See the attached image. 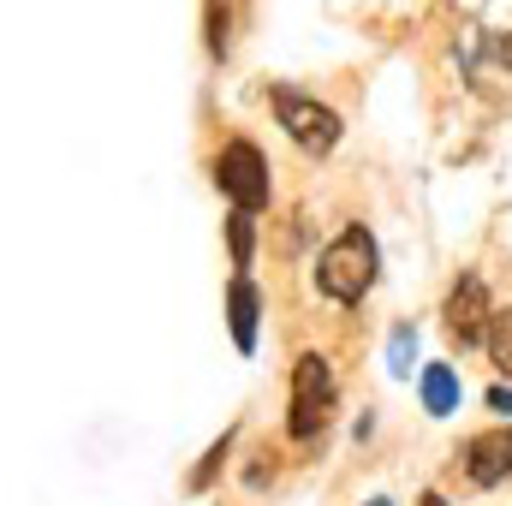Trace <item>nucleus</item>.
<instances>
[{
  "label": "nucleus",
  "mask_w": 512,
  "mask_h": 506,
  "mask_svg": "<svg viewBox=\"0 0 512 506\" xmlns=\"http://www.w3.org/2000/svg\"><path fill=\"white\" fill-rule=\"evenodd\" d=\"M268 102H274L280 126H286V137H292L298 149L328 155V149L340 143V114H334V108H322V102H310V96H298V90H286V84H274Z\"/></svg>",
  "instance_id": "obj_3"
},
{
  "label": "nucleus",
  "mask_w": 512,
  "mask_h": 506,
  "mask_svg": "<svg viewBox=\"0 0 512 506\" xmlns=\"http://www.w3.org/2000/svg\"><path fill=\"white\" fill-rule=\"evenodd\" d=\"M227 310H233V340H239V352H256V286L251 280H233Z\"/></svg>",
  "instance_id": "obj_7"
},
{
  "label": "nucleus",
  "mask_w": 512,
  "mask_h": 506,
  "mask_svg": "<svg viewBox=\"0 0 512 506\" xmlns=\"http://www.w3.org/2000/svg\"><path fill=\"white\" fill-rule=\"evenodd\" d=\"M495 328H489V352H495V364L512 376V310H501V316H489Z\"/></svg>",
  "instance_id": "obj_9"
},
{
  "label": "nucleus",
  "mask_w": 512,
  "mask_h": 506,
  "mask_svg": "<svg viewBox=\"0 0 512 506\" xmlns=\"http://www.w3.org/2000/svg\"><path fill=\"white\" fill-rule=\"evenodd\" d=\"M423 506H447V501H441V495H423Z\"/></svg>",
  "instance_id": "obj_15"
},
{
  "label": "nucleus",
  "mask_w": 512,
  "mask_h": 506,
  "mask_svg": "<svg viewBox=\"0 0 512 506\" xmlns=\"http://www.w3.org/2000/svg\"><path fill=\"white\" fill-rule=\"evenodd\" d=\"M376 239H370V227H346L328 251L316 256V286L334 298V304H358L370 286H376Z\"/></svg>",
  "instance_id": "obj_1"
},
{
  "label": "nucleus",
  "mask_w": 512,
  "mask_h": 506,
  "mask_svg": "<svg viewBox=\"0 0 512 506\" xmlns=\"http://www.w3.org/2000/svg\"><path fill=\"white\" fill-rule=\"evenodd\" d=\"M227 233H233V262H239V268H251V215H239V209H233Z\"/></svg>",
  "instance_id": "obj_11"
},
{
  "label": "nucleus",
  "mask_w": 512,
  "mask_h": 506,
  "mask_svg": "<svg viewBox=\"0 0 512 506\" xmlns=\"http://www.w3.org/2000/svg\"><path fill=\"white\" fill-rule=\"evenodd\" d=\"M489 405H495V411H507V417H512V387H489Z\"/></svg>",
  "instance_id": "obj_14"
},
{
  "label": "nucleus",
  "mask_w": 512,
  "mask_h": 506,
  "mask_svg": "<svg viewBox=\"0 0 512 506\" xmlns=\"http://www.w3.org/2000/svg\"><path fill=\"white\" fill-rule=\"evenodd\" d=\"M209 54H215V60L227 54V6H221V0H209Z\"/></svg>",
  "instance_id": "obj_12"
},
{
  "label": "nucleus",
  "mask_w": 512,
  "mask_h": 506,
  "mask_svg": "<svg viewBox=\"0 0 512 506\" xmlns=\"http://www.w3.org/2000/svg\"><path fill=\"white\" fill-rule=\"evenodd\" d=\"M507 48H512V42H507Z\"/></svg>",
  "instance_id": "obj_17"
},
{
  "label": "nucleus",
  "mask_w": 512,
  "mask_h": 506,
  "mask_svg": "<svg viewBox=\"0 0 512 506\" xmlns=\"http://www.w3.org/2000/svg\"><path fill=\"white\" fill-rule=\"evenodd\" d=\"M411 352H417V334H411V328H393V340H387V364H393V376L411 370Z\"/></svg>",
  "instance_id": "obj_10"
},
{
  "label": "nucleus",
  "mask_w": 512,
  "mask_h": 506,
  "mask_svg": "<svg viewBox=\"0 0 512 506\" xmlns=\"http://www.w3.org/2000/svg\"><path fill=\"white\" fill-rule=\"evenodd\" d=\"M489 286L477 280V274H465L459 286H453V298H447V334L459 340V346H477L483 340V328H489Z\"/></svg>",
  "instance_id": "obj_5"
},
{
  "label": "nucleus",
  "mask_w": 512,
  "mask_h": 506,
  "mask_svg": "<svg viewBox=\"0 0 512 506\" xmlns=\"http://www.w3.org/2000/svg\"><path fill=\"white\" fill-rule=\"evenodd\" d=\"M423 405H429L435 417L459 411V376H453L447 364H429V370H423Z\"/></svg>",
  "instance_id": "obj_8"
},
{
  "label": "nucleus",
  "mask_w": 512,
  "mask_h": 506,
  "mask_svg": "<svg viewBox=\"0 0 512 506\" xmlns=\"http://www.w3.org/2000/svg\"><path fill=\"white\" fill-rule=\"evenodd\" d=\"M227 447H233V435H221V441H215V447H209V459H203V471H197V477H191V489H209V477H215V465H221V459H227Z\"/></svg>",
  "instance_id": "obj_13"
},
{
  "label": "nucleus",
  "mask_w": 512,
  "mask_h": 506,
  "mask_svg": "<svg viewBox=\"0 0 512 506\" xmlns=\"http://www.w3.org/2000/svg\"><path fill=\"white\" fill-rule=\"evenodd\" d=\"M370 506H393V501H370Z\"/></svg>",
  "instance_id": "obj_16"
},
{
  "label": "nucleus",
  "mask_w": 512,
  "mask_h": 506,
  "mask_svg": "<svg viewBox=\"0 0 512 506\" xmlns=\"http://www.w3.org/2000/svg\"><path fill=\"white\" fill-rule=\"evenodd\" d=\"M465 477L477 489H495L512 477V429H483L471 447H465Z\"/></svg>",
  "instance_id": "obj_6"
},
{
  "label": "nucleus",
  "mask_w": 512,
  "mask_h": 506,
  "mask_svg": "<svg viewBox=\"0 0 512 506\" xmlns=\"http://www.w3.org/2000/svg\"><path fill=\"white\" fill-rule=\"evenodd\" d=\"M328 417H334V370H328V358L304 352L298 370H292V417H286V429H292V441H316L328 429Z\"/></svg>",
  "instance_id": "obj_2"
},
{
  "label": "nucleus",
  "mask_w": 512,
  "mask_h": 506,
  "mask_svg": "<svg viewBox=\"0 0 512 506\" xmlns=\"http://www.w3.org/2000/svg\"><path fill=\"white\" fill-rule=\"evenodd\" d=\"M215 185L233 197L239 215L268 209V161H262V149L245 143V137H233V143L221 149V161H215Z\"/></svg>",
  "instance_id": "obj_4"
}]
</instances>
